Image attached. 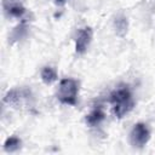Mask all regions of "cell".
<instances>
[{
    "label": "cell",
    "instance_id": "obj_8",
    "mask_svg": "<svg viewBox=\"0 0 155 155\" xmlns=\"http://www.w3.org/2000/svg\"><path fill=\"white\" fill-rule=\"evenodd\" d=\"M4 145H5V149L7 151H15V150H17L21 147V140H19V138L12 136V137H10V138L6 139V142H5Z\"/></svg>",
    "mask_w": 155,
    "mask_h": 155
},
{
    "label": "cell",
    "instance_id": "obj_9",
    "mask_svg": "<svg viewBox=\"0 0 155 155\" xmlns=\"http://www.w3.org/2000/svg\"><path fill=\"white\" fill-rule=\"evenodd\" d=\"M65 1H67V0H54V2H56L57 5H63Z\"/></svg>",
    "mask_w": 155,
    "mask_h": 155
},
{
    "label": "cell",
    "instance_id": "obj_7",
    "mask_svg": "<svg viewBox=\"0 0 155 155\" xmlns=\"http://www.w3.org/2000/svg\"><path fill=\"white\" fill-rule=\"evenodd\" d=\"M41 79L45 84H52L57 79V73L51 67H44L41 70Z\"/></svg>",
    "mask_w": 155,
    "mask_h": 155
},
{
    "label": "cell",
    "instance_id": "obj_3",
    "mask_svg": "<svg viewBox=\"0 0 155 155\" xmlns=\"http://www.w3.org/2000/svg\"><path fill=\"white\" fill-rule=\"evenodd\" d=\"M150 139V131L143 122H138L133 126L130 133V143L134 148H143Z\"/></svg>",
    "mask_w": 155,
    "mask_h": 155
},
{
    "label": "cell",
    "instance_id": "obj_6",
    "mask_svg": "<svg viewBox=\"0 0 155 155\" xmlns=\"http://www.w3.org/2000/svg\"><path fill=\"white\" fill-rule=\"evenodd\" d=\"M104 119H105V114L103 111V108L101 105H97L91 110L90 114L86 115V124L90 127H94L98 126Z\"/></svg>",
    "mask_w": 155,
    "mask_h": 155
},
{
    "label": "cell",
    "instance_id": "obj_2",
    "mask_svg": "<svg viewBox=\"0 0 155 155\" xmlns=\"http://www.w3.org/2000/svg\"><path fill=\"white\" fill-rule=\"evenodd\" d=\"M78 93H79V82L76 80L70 78H65L61 80L58 86L57 98L62 104L75 105Z\"/></svg>",
    "mask_w": 155,
    "mask_h": 155
},
{
    "label": "cell",
    "instance_id": "obj_1",
    "mask_svg": "<svg viewBox=\"0 0 155 155\" xmlns=\"http://www.w3.org/2000/svg\"><path fill=\"white\" fill-rule=\"evenodd\" d=\"M109 102L113 108V113L117 119L124 117L134 107V99L128 85H119L114 88L109 96Z\"/></svg>",
    "mask_w": 155,
    "mask_h": 155
},
{
    "label": "cell",
    "instance_id": "obj_5",
    "mask_svg": "<svg viewBox=\"0 0 155 155\" xmlns=\"http://www.w3.org/2000/svg\"><path fill=\"white\" fill-rule=\"evenodd\" d=\"M2 6H4L5 12L11 17L21 18L25 13L23 0H4Z\"/></svg>",
    "mask_w": 155,
    "mask_h": 155
},
{
    "label": "cell",
    "instance_id": "obj_4",
    "mask_svg": "<svg viewBox=\"0 0 155 155\" xmlns=\"http://www.w3.org/2000/svg\"><path fill=\"white\" fill-rule=\"evenodd\" d=\"M91 40H92V29L90 27H85L80 29L75 40V51L78 53H84L87 50Z\"/></svg>",
    "mask_w": 155,
    "mask_h": 155
}]
</instances>
